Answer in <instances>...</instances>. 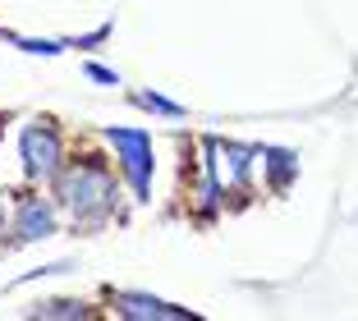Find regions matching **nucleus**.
I'll use <instances>...</instances> for the list:
<instances>
[{
  "label": "nucleus",
  "mask_w": 358,
  "mask_h": 321,
  "mask_svg": "<svg viewBox=\"0 0 358 321\" xmlns=\"http://www.w3.org/2000/svg\"><path fill=\"white\" fill-rule=\"evenodd\" d=\"M138 101L148 106V110H157V115H170V120H179V115H184V106H175L170 97H161V92H138Z\"/></svg>",
  "instance_id": "obj_6"
},
{
  "label": "nucleus",
  "mask_w": 358,
  "mask_h": 321,
  "mask_svg": "<svg viewBox=\"0 0 358 321\" xmlns=\"http://www.w3.org/2000/svg\"><path fill=\"white\" fill-rule=\"evenodd\" d=\"M60 202L74 216H106V207L115 202V179L92 161H78L69 175L60 179Z\"/></svg>",
  "instance_id": "obj_1"
},
{
  "label": "nucleus",
  "mask_w": 358,
  "mask_h": 321,
  "mask_svg": "<svg viewBox=\"0 0 358 321\" xmlns=\"http://www.w3.org/2000/svg\"><path fill=\"white\" fill-rule=\"evenodd\" d=\"M14 42H19V37H14ZM19 46H23V51H32V55H60L69 42H19Z\"/></svg>",
  "instance_id": "obj_7"
},
{
  "label": "nucleus",
  "mask_w": 358,
  "mask_h": 321,
  "mask_svg": "<svg viewBox=\"0 0 358 321\" xmlns=\"http://www.w3.org/2000/svg\"><path fill=\"white\" fill-rule=\"evenodd\" d=\"M14 229H19V238H46L55 229V216L46 202H19V220H14Z\"/></svg>",
  "instance_id": "obj_4"
},
{
  "label": "nucleus",
  "mask_w": 358,
  "mask_h": 321,
  "mask_svg": "<svg viewBox=\"0 0 358 321\" xmlns=\"http://www.w3.org/2000/svg\"><path fill=\"white\" fill-rule=\"evenodd\" d=\"M87 78H96V83H106V87H115L120 83V78H115V69H106V64H87Z\"/></svg>",
  "instance_id": "obj_9"
},
{
  "label": "nucleus",
  "mask_w": 358,
  "mask_h": 321,
  "mask_svg": "<svg viewBox=\"0 0 358 321\" xmlns=\"http://www.w3.org/2000/svg\"><path fill=\"white\" fill-rule=\"evenodd\" d=\"M115 312H124V317H184V308L143 299V294H115Z\"/></svg>",
  "instance_id": "obj_5"
},
{
  "label": "nucleus",
  "mask_w": 358,
  "mask_h": 321,
  "mask_svg": "<svg viewBox=\"0 0 358 321\" xmlns=\"http://www.w3.org/2000/svg\"><path fill=\"white\" fill-rule=\"evenodd\" d=\"M19 156H23V170H28L32 184L55 179V166H60V134H55V124L37 120V124L23 129L19 134Z\"/></svg>",
  "instance_id": "obj_2"
},
{
  "label": "nucleus",
  "mask_w": 358,
  "mask_h": 321,
  "mask_svg": "<svg viewBox=\"0 0 358 321\" xmlns=\"http://www.w3.org/2000/svg\"><path fill=\"white\" fill-rule=\"evenodd\" d=\"M42 312H55V317H87L83 303H46Z\"/></svg>",
  "instance_id": "obj_8"
},
{
  "label": "nucleus",
  "mask_w": 358,
  "mask_h": 321,
  "mask_svg": "<svg viewBox=\"0 0 358 321\" xmlns=\"http://www.w3.org/2000/svg\"><path fill=\"white\" fill-rule=\"evenodd\" d=\"M106 138L115 143L120 161H124V170H129L134 193L148 197V188H152V138L143 134V129H106Z\"/></svg>",
  "instance_id": "obj_3"
}]
</instances>
